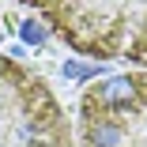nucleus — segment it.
Masks as SVG:
<instances>
[{"instance_id": "f257e3e1", "label": "nucleus", "mask_w": 147, "mask_h": 147, "mask_svg": "<svg viewBox=\"0 0 147 147\" xmlns=\"http://www.w3.org/2000/svg\"><path fill=\"white\" fill-rule=\"evenodd\" d=\"M34 8L64 45L94 61L147 72V0H19Z\"/></svg>"}, {"instance_id": "f03ea898", "label": "nucleus", "mask_w": 147, "mask_h": 147, "mask_svg": "<svg viewBox=\"0 0 147 147\" xmlns=\"http://www.w3.org/2000/svg\"><path fill=\"white\" fill-rule=\"evenodd\" d=\"M0 147H76L49 79L8 53H0Z\"/></svg>"}, {"instance_id": "7ed1b4c3", "label": "nucleus", "mask_w": 147, "mask_h": 147, "mask_svg": "<svg viewBox=\"0 0 147 147\" xmlns=\"http://www.w3.org/2000/svg\"><path fill=\"white\" fill-rule=\"evenodd\" d=\"M76 147H147V72L136 68L87 87Z\"/></svg>"}]
</instances>
